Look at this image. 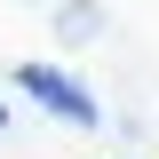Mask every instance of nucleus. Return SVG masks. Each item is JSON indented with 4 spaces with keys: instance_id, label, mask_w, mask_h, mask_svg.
I'll list each match as a JSON object with an SVG mask.
<instances>
[{
    "instance_id": "nucleus-2",
    "label": "nucleus",
    "mask_w": 159,
    "mask_h": 159,
    "mask_svg": "<svg viewBox=\"0 0 159 159\" xmlns=\"http://www.w3.org/2000/svg\"><path fill=\"white\" fill-rule=\"evenodd\" d=\"M0 127H8V103H0Z\"/></svg>"
},
{
    "instance_id": "nucleus-1",
    "label": "nucleus",
    "mask_w": 159,
    "mask_h": 159,
    "mask_svg": "<svg viewBox=\"0 0 159 159\" xmlns=\"http://www.w3.org/2000/svg\"><path fill=\"white\" fill-rule=\"evenodd\" d=\"M16 88H24L32 103H48L56 119H80V127H96V119H103V111H96V96H88L72 72H56V64H24V72H16Z\"/></svg>"
}]
</instances>
